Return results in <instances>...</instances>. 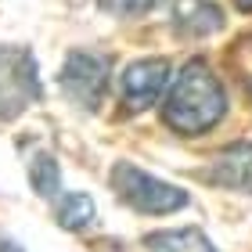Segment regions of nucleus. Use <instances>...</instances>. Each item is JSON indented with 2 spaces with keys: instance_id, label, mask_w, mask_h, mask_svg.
I'll return each mask as SVG.
<instances>
[{
  "instance_id": "obj_1",
  "label": "nucleus",
  "mask_w": 252,
  "mask_h": 252,
  "mask_svg": "<svg viewBox=\"0 0 252 252\" xmlns=\"http://www.w3.org/2000/svg\"><path fill=\"white\" fill-rule=\"evenodd\" d=\"M227 116V90L202 58L177 68L162 94V123L180 137H202Z\"/></svg>"
},
{
  "instance_id": "obj_2",
  "label": "nucleus",
  "mask_w": 252,
  "mask_h": 252,
  "mask_svg": "<svg viewBox=\"0 0 252 252\" xmlns=\"http://www.w3.org/2000/svg\"><path fill=\"white\" fill-rule=\"evenodd\" d=\"M108 180H112V188H116L119 198L141 216H169V213H177V209L188 205L184 188L169 184V180L155 177V173H144V169L133 166V162H116Z\"/></svg>"
},
{
  "instance_id": "obj_3",
  "label": "nucleus",
  "mask_w": 252,
  "mask_h": 252,
  "mask_svg": "<svg viewBox=\"0 0 252 252\" xmlns=\"http://www.w3.org/2000/svg\"><path fill=\"white\" fill-rule=\"evenodd\" d=\"M108 79H112V65L105 54L68 51V58L62 62V72H58V87L79 112H97L105 105Z\"/></svg>"
},
{
  "instance_id": "obj_4",
  "label": "nucleus",
  "mask_w": 252,
  "mask_h": 252,
  "mask_svg": "<svg viewBox=\"0 0 252 252\" xmlns=\"http://www.w3.org/2000/svg\"><path fill=\"white\" fill-rule=\"evenodd\" d=\"M36 62L22 47H0V116H18L36 97Z\"/></svg>"
},
{
  "instance_id": "obj_5",
  "label": "nucleus",
  "mask_w": 252,
  "mask_h": 252,
  "mask_svg": "<svg viewBox=\"0 0 252 252\" xmlns=\"http://www.w3.org/2000/svg\"><path fill=\"white\" fill-rule=\"evenodd\" d=\"M169 79H173V65H169L166 58H137V62L126 65L123 76H119L123 101H126L133 112L152 108L155 101L166 94Z\"/></svg>"
},
{
  "instance_id": "obj_6",
  "label": "nucleus",
  "mask_w": 252,
  "mask_h": 252,
  "mask_svg": "<svg viewBox=\"0 0 252 252\" xmlns=\"http://www.w3.org/2000/svg\"><path fill=\"white\" fill-rule=\"evenodd\" d=\"M202 177L209 180V184L223 188V191L252 194V144L249 141L227 144L223 152L213 155V162L202 169Z\"/></svg>"
},
{
  "instance_id": "obj_7",
  "label": "nucleus",
  "mask_w": 252,
  "mask_h": 252,
  "mask_svg": "<svg viewBox=\"0 0 252 252\" xmlns=\"http://www.w3.org/2000/svg\"><path fill=\"white\" fill-rule=\"evenodd\" d=\"M169 26L184 36H216L223 29V11L213 0H166Z\"/></svg>"
},
{
  "instance_id": "obj_8",
  "label": "nucleus",
  "mask_w": 252,
  "mask_h": 252,
  "mask_svg": "<svg viewBox=\"0 0 252 252\" xmlns=\"http://www.w3.org/2000/svg\"><path fill=\"white\" fill-rule=\"evenodd\" d=\"M148 252H216V245L198 227H177V231H155L144 238Z\"/></svg>"
},
{
  "instance_id": "obj_9",
  "label": "nucleus",
  "mask_w": 252,
  "mask_h": 252,
  "mask_svg": "<svg viewBox=\"0 0 252 252\" xmlns=\"http://www.w3.org/2000/svg\"><path fill=\"white\" fill-rule=\"evenodd\" d=\"M54 216H58V227H65V231H87V227H94L97 220V205L90 194L83 191H68L62 194V202H58V209H54Z\"/></svg>"
},
{
  "instance_id": "obj_10",
  "label": "nucleus",
  "mask_w": 252,
  "mask_h": 252,
  "mask_svg": "<svg viewBox=\"0 0 252 252\" xmlns=\"http://www.w3.org/2000/svg\"><path fill=\"white\" fill-rule=\"evenodd\" d=\"M29 184L36 194H43V198H54V194L62 191V169L58 162H54L51 155H32L29 158Z\"/></svg>"
},
{
  "instance_id": "obj_11",
  "label": "nucleus",
  "mask_w": 252,
  "mask_h": 252,
  "mask_svg": "<svg viewBox=\"0 0 252 252\" xmlns=\"http://www.w3.org/2000/svg\"><path fill=\"white\" fill-rule=\"evenodd\" d=\"M158 4V0H97V7L112 18H141Z\"/></svg>"
},
{
  "instance_id": "obj_12",
  "label": "nucleus",
  "mask_w": 252,
  "mask_h": 252,
  "mask_svg": "<svg viewBox=\"0 0 252 252\" xmlns=\"http://www.w3.org/2000/svg\"><path fill=\"white\" fill-rule=\"evenodd\" d=\"M234 4L242 7V11H252V0H234Z\"/></svg>"
}]
</instances>
